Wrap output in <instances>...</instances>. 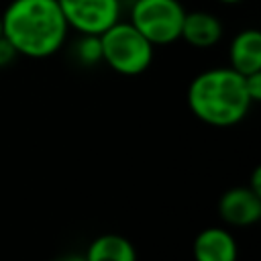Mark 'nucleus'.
<instances>
[{
    "label": "nucleus",
    "mask_w": 261,
    "mask_h": 261,
    "mask_svg": "<svg viewBox=\"0 0 261 261\" xmlns=\"http://www.w3.org/2000/svg\"><path fill=\"white\" fill-rule=\"evenodd\" d=\"M67 22L57 0H12L2 14V35L16 53L43 59L67 37Z\"/></svg>",
    "instance_id": "f257e3e1"
},
{
    "label": "nucleus",
    "mask_w": 261,
    "mask_h": 261,
    "mask_svg": "<svg viewBox=\"0 0 261 261\" xmlns=\"http://www.w3.org/2000/svg\"><path fill=\"white\" fill-rule=\"evenodd\" d=\"M251 104L245 90V75L232 67L202 71L188 88V106L192 114L212 126H232L241 122Z\"/></svg>",
    "instance_id": "f03ea898"
},
{
    "label": "nucleus",
    "mask_w": 261,
    "mask_h": 261,
    "mask_svg": "<svg viewBox=\"0 0 261 261\" xmlns=\"http://www.w3.org/2000/svg\"><path fill=\"white\" fill-rule=\"evenodd\" d=\"M98 37L102 61L122 75H139L153 61V45L130 22L116 20Z\"/></svg>",
    "instance_id": "7ed1b4c3"
},
{
    "label": "nucleus",
    "mask_w": 261,
    "mask_h": 261,
    "mask_svg": "<svg viewBox=\"0 0 261 261\" xmlns=\"http://www.w3.org/2000/svg\"><path fill=\"white\" fill-rule=\"evenodd\" d=\"M184 14L186 10L179 0H135L130 8V24L153 47L169 45L181 35Z\"/></svg>",
    "instance_id": "20e7f679"
},
{
    "label": "nucleus",
    "mask_w": 261,
    "mask_h": 261,
    "mask_svg": "<svg viewBox=\"0 0 261 261\" xmlns=\"http://www.w3.org/2000/svg\"><path fill=\"white\" fill-rule=\"evenodd\" d=\"M67 27L82 35H100L120 16L118 0H57Z\"/></svg>",
    "instance_id": "39448f33"
},
{
    "label": "nucleus",
    "mask_w": 261,
    "mask_h": 261,
    "mask_svg": "<svg viewBox=\"0 0 261 261\" xmlns=\"http://www.w3.org/2000/svg\"><path fill=\"white\" fill-rule=\"evenodd\" d=\"M220 218L232 226H249L261 218V194L249 186L232 188L222 194L218 202Z\"/></svg>",
    "instance_id": "423d86ee"
},
{
    "label": "nucleus",
    "mask_w": 261,
    "mask_h": 261,
    "mask_svg": "<svg viewBox=\"0 0 261 261\" xmlns=\"http://www.w3.org/2000/svg\"><path fill=\"white\" fill-rule=\"evenodd\" d=\"M186 43L206 49L212 47L220 41L222 37V24L220 20L206 12V10H196V12H186L184 14V22H181V35H179Z\"/></svg>",
    "instance_id": "0eeeda50"
},
{
    "label": "nucleus",
    "mask_w": 261,
    "mask_h": 261,
    "mask_svg": "<svg viewBox=\"0 0 261 261\" xmlns=\"http://www.w3.org/2000/svg\"><path fill=\"white\" fill-rule=\"evenodd\" d=\"M230 67L241 75L261 71V33L257 29L241 31L230 43Z\"/></svg>",
    "instance_id": "6e6552de"
},
{
    "label": "nucleus",
    "mask_w": 261,
    "mask_h": 261,
    "mask_svg": "<svg viewBox=\"0 0 261 261\" xmlns=\"http://www.w3.org/2000/svg\"><path fill=\"white\" fill-rule=\"evenodd\" d=\"M194 255L200 261H234V237L224 228H204L194 241Z\"/></svg>",
    "instance_id": "1a4fd4ad"
},
{
    "label": "nucleus",
    "mask_w": 261,
    "mask_h": 261,
    "mask_svg": "<svg viewBox=\"0 0 261 261\" xmlns=\"http://www.w3.org/2000/svg\"><path fill=\"white\" fill-rule=\"evenodd\" d=\"M88 261H135L137 253L128 239L120 234H102L88 247Z\"/></svg>",
    "instance_id": "9d476101"
},
{
    "label": "nucleus",
    "mask_w": 261,
    "mask_h": 261,
    "mask_svg": "<svg viewBox=\"0 0 261 261\" xmlns=\"http://www.w3.org/2000/svg\"><path fill=\"white\" fill-rule=\"evenodd\" d=\"M77 57L86 63H94V61L102 59L100 37L98 35H84V39L77 45Z\"/></svg>",
    "instance_id": "9b49d317"
},
{
    "label": "nucleus",
    "mask_w": 261,
    "mask_h": 261,
    "mask_svg": "<svg viewBox=\"0 0 261 261\" xmlns=\"http://www.w3.org/2000/svg\"><path fill=\"white\" fill-rule=\"evenodd\" d=\"M245 90L251 98V102L261 100V71H253L245 75Z\"/></svg>",
    "instance_id": "f8f14e48"
},
{
    "label": "nucleus",
    "mask_w": 261,
    "mask_h": 261,
    "mask_svg": "<svg viewBox=\"0 0 261 261\" xmlns=\"http://www.w3.org/2000/svg\"><path fill=\"white\" fill-rule=\"evenodd\" d=\"M16 55H18V53H16V49L12 47V43L2 35V37H0V67L12 63V59H14Z\"/></svg>",
    "instance_id": "ddd939ff"
},
{
    "label": "nucleus",
    "mask_w": 261,
    "mask_h": 261,
    "mask_svg": "<svg viewBox=\"0 0 261 261\" xmlns=\"http://www.w3.org/2000/svg\"><path fill=\"white\" fill-rule=\"evenodd\" d=\"M253 192H257V194H261V169L259 167H255V171H253V177H251V186H249Z\"/></svg>",
    "instance_id": "4468645a"
},
{
    "label": "nucleus",
    "mask_w": 261,
    "mask_h": 261,
    "mask_svg": "<svg viewBox=\"0 0 261 261\" xmlns=\"http://www.w3.org/2000/svg\"><path fill=\"white\" fill-rule=\"evenodd\" d=\"M218 2H222V4H239L243 0H218Z\"/></svg>",
    "instance_id": "2eb2a0df"
},
{
    "label": "nucleus",
    "mask_w": 261,
    "mask_h": 261,
    "mask_svg": "<svg viewBox=\"0 0 261 261\" xmlns=\"http://www.w3.org/2000/svg\"><path fill=\"white\" fill-rule=\"evenodd\" d=\"M0 37H2V16H0Z\"/></svg>",
    "instance_id": "dca6fc26"
}]
</instances>
